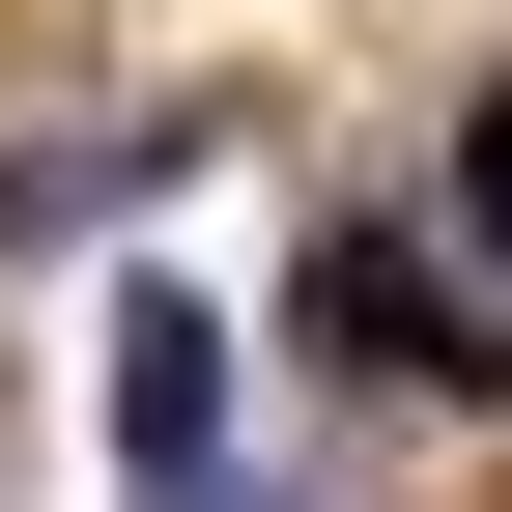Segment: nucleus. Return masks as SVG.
<instances>
[{"label":"nucleus","instance_id":"1","mask_svg":"<svg viewBox=\"0 0 512 512\" xmlns=\"http://www.w3.org/2000/svg\"><path fill=\"white\" fill-rule=\"evenodd\" d=\"M114 456H143V512H228V313L200 285H114Z\"/></svg>","mask_w":512,"mask_h":512},{"label":"nucleus","instance_id":"2","mask_svg":"<svg viewBox=\"0 0 512 512\" xmlns=\"http://www.w3.org/2000/svg\"><path fill=\"white\" fill-rule=\"evenodd\" d=\"M313 342L342 370H512V313H456L427 228H313Z\"/></svg>","mask_w":512,"mask_h":512},{"label":"nucleus","instance_id":"3","mask_svg":"<svg viewBox=\"0 0 512 512\" xmlns=\"http://www.w3.org/2000/svg\"><path fill=\"white\" fill-rule=\"evenodd\" d=\"M456 228H484V256H512V86H484V114H456Z\"/></svg>","mask_w":512,"mask_h":512}]
</instances>
